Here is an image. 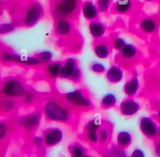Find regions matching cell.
Here are the masks:
<instances>
[{
  "mask_svg": "<svg viewBox=\"0 0 160 157\" xmlns=\"http://www.w3.org/2000/svg\"><path fill=\"white\" fill-rule=\"evenodd\" d=\"M140 28L146 33H153L156 30L157 24L154 19L147 18L141 20Z\"/></svg>",
  "mask_w": 160,
  "mask_h": 157,
  "instance_id": "obj_26",
  "label": "cell"
},
{
  "mask_svg": "<svg viewBox=\"0 0 160 157\" xmlns=\"http://www.w3.org/2000/svg\"><path fill=\"white\" fill-rule=\"evenodd\" d=\"M13 29H14V26L12 24H2L1 26V33H6L12 31Z\"/></svg>",
  "mask_w": 160,
  "mask_h": 157,
  "instance_id": "obj_37",
  "label": "cell"
},
{
  "mask_svg": "<svg viewBox=\"0 0 160 157\" xmlns=\"http://www.w3.org/2000/svg\"><path fill=\"white\" fill-rule=\"evenodd\" d=\"M41 136L46 148H51L59 144L63 139L64 133L62 130L56 126H51L42 131Z\"/></svg>",
  "mask_w": 160,
  "mask_h": 157,
  "instance_id": "obj_8",
  "label": "cell"
},
{
  "mask_svg": "<svg viewBox=\"0 0 160 157\" xmlns=\"http://www.w3.org/2000/svg\"><path fill=\"white\" fill-rule=\"evenodd\" d=\"M63 63H64L62 61H55L48 64L45 68V72L48 77L51 79L59 78V73Z\"/></svg>",
  "mask_w": 160,
  "mask_h": 157,
  "instance_id": "obj_20",
  "label": "cell"
},
{
  "mask_svg": "<svg viewBox=\"0 0 160 157\" xmlns=\"http://www.w3.org/2000/svg\"><path fill=\"white\" fill-rule=\"evenodd\" d=\"M89 29L91 36L95 39H99L105 33V26L98 21H92L89 24Z\"/></svg>",
  "mask_w": 160,
  "mask_h": 157,
  "instance_id": "obj_21",
  "label": "cell"
},
{
  "mask_svg": "<svg viewBox=\"0 0 160 157\" xmlns=\"http://www.w3.org/2000/svg\"><path fill=\"white\" fill-rule=\"evenodd\" d=\"M121 57L124 59H133L137 54V49L132 44H126L120 51Z\"/></svg>",
  "mask_w": 160,
  "mask_h": 157,
  "instance_id": "obj_28",
  "label": "cell"
},
{
  "mask_svg": "<svg viewBox=\"0 0 160 157\" xmlns=\"http://www.w3.org/2000/svg\"><path fill=\"white\" fill-rule=\"evenodd\" d=\"M56 31L57 34L61 36H65L69 34L71 31V24L67 20L60 19L56 24Z\"/></svg>",
  "mask_w": 160,
  "mask_h": 157,
  "instance_id": "obj_24",
  "label": "cell"
},
{
  "mask_svg": "<svg viewBox=\"0 0 160 157\" xmlns=\"http://www.w3.org/2000/svg\"><path fill=\"white\" fill-rule=\"evenodd\" d=\"M28 89L21 78L17 76H8L4 78L1 84V97L20 100L24 96Z\"/></svg>",
  "mask_w": 160,
  "mask_h": 157,
  "instance_id": "obj_3",
  "label": "cell"
},
{
  "mask_svg": "<svg viewBox=\"0 0 160 157\" xmlns=\"http://www.w3.org/2000/svg\"><path fill=\"white\" fill-rule=\"evenodd\" d=\"M131 0H118L114 5L113 9L116 13L125 14L131 8Z\"/></svg>",
  "mask_w": 160,
  "mask_h": 157,
  "instance_id": "obj_27",
  "label": "cell"
},
{
  "mask_svg": "<svg viewBox=\"0 0 160 157\" xmlns=\"http://www.w3.org/2000/svg\"><path fill=\"white\" fill-rule=\"evenodd\" d=\"M106 78L111 84L119 83L123 78V71L117 65H112L106 72Z\"/></svg>",
  "mask_w": 160,
  "mask_h": 157,
  "instance_id": "obj_15",
  "label": "cell"
},
{
  "mask_svg": "<svg viewBox=\"0 0 160 157\" xmlns=\"http://www.w3.org/2000/svg\"><path fill=\"white\" fill-rule=\"evenodd\" d=\"M42 14V8L41 4L36 1L30 4L25 13L24 23L28 26H31L36 23Z\"/></svg>",
  "mask_w": 160,
  "mask_h": 157,
  "instance_id": "obj_11",
  "label": "cell"
},
{
  "mask_svg": "<svg viewBox=\"0 0 160 157\" xmlns=\"http://www.w3.org/2000/svg\"><path fill=\"white\" fill-rule=\"evenodd\" d=\"M9 128L8 123L6 121H1L0 122V139L3 140L6 138L7 135L8 134Z\"/></svg>",
  "mask_w": 160,
  "mask_h": 157,
  "instance_id": "obj_32",
  "label": "cell"
},
{
  "mask_svg": "<svg viewBox=\"0 0 160 157\" xmlns=\"http://www.w3.org/2000/svg\"><path fill=\"white\" fill-rule=\"evenodd\" d=\"M90 69L96 74H102L106 71L105 66L98 61H94L91 64Z\"/></svg>",
  "mask_w": 160,
  "mask_h": 157,
  "instance_id": "obj_30",
  "label": "cell"
},
{
  "mask_svg": "<svg viewBox=\"0 0 160 157\" xmlns=\"http://www.w3.org/2000/svg\"><path fill=\"white\" fill-rule=\"evenodd\" d=\"M68 151L71 157H81L88 153V149L78 141L71 143L68 146Z\"/></svg>",
  "mask_w": 160,
  "mask_h": 157,
  "instance_id": "obj_19",
  "label": "cell"
},
{
  "mask_svg": "<svg viewBox=\"0 0 160 157\" xmlns=\"http://www.w3.org/2000/svg\"><path fill=\"white\" fill-rule=\"evenodd\" d=\"M59 78L68 79L74 83H80L82 79V73L77 61L72 58H68L61 69Z\"/></svg>",
  "mask_w": 160,
  "mask_h": 157,
  "instance_id": "obj_6",
  "label": "cell"
},
{
  "mask_svg": "<svg viewBox=\"0 0 160 157\" xmlns=\"http://www.w3.org/2000/svg\"><path fill=\"white\" fill-rule=\"evenodd\" d=\"M114 126L109 121L102 119V124L99 131L98 148L103 149L109 146L113 133Z\"/></svg>",
  "mask_w": 160,
  "mask_h": 157,
  "instance_id": "obj_9",
  "label": "cell"
},
{
  "mask_svg": "<svg viewBox=\"0 0 160 157\" xmlns=\"http://www.w3.org/2000/svg\"><path fill=\"white\" fill-rule=\"evenodd\" d=\"M117 101L116 94L112 93H108L102 97L100 106L102 109H109L115 107L117 104Z\"/></svg>",
  "mask_w": 160,
  "mask_h": 157,
  "instance_id": "obj_22",
  "label": "cell"
},
{
  "mask_svg": "<svg viewBox=\"0 0 160 157\" xmlns=\"http://www.w3.org/2000/svg\"><path fill=\"white\" fill-rule=\"evenodd\" d=\"M101 154L102 157H125L127 156L125 149L119 146L117 144H112L103 149Z\"/></svg>",
  "mask_w": 160,
  "mask_h": 157,
  "instance_id": "obj_16",
  "label": "cell"
},
{
  "mask_svg": "<svg viewBox=\"0 0 160 157\" xmlns=\"http://www.w3.org/2000/svg\"><path fill=\"white\" fill-rule=\"evenodd\" d=\"M110 0H98V9L101 12L106 11L109 6Z\"/></svg>",
  "mask_w": 160,
  "mask_h": 157,
  "instance_id": "obj_33",
  "label": "cell"
},
{
  "mask_svg": "<svg viewBox=\"0 0 160 157\" xmlns=\"http://www.w3.org/2000/svg\"><path fill=\"white\" fill-rule=\"evenodd\" d=\"M125 157H131V156H126Z\"/></svg>",
  "mask_w": 160,
  "mask_h": 157,
  "instance_id": "obj_41",
  "label": "cell"
},
{
  "mask_svg": "<svg viewBox=\"0 0 160 157\" xmlns=\"http://www.w3.org/2000/svg\"><path fill=\"white\" fill-rule=\"evenodd\" d=\"M158 123L151 116H142L139 119V128L141 133L147 138L154 140L160 133Z\"/></svg>",
  "mask_w": 160,
  "mask_h": 157,
  "instance_id": "obj_7",
  "label": "cell"
},
{
  "mask_svg": "<svg viewBox=\"0 0 160 157\" xmlns=\"http://www.w3.org/2000/svg\"><path fill=\"white\" fill-rule=\"evenodd\" d=\"M32 143L36 151V154L39 157H43L46 154V146L41 136H34L32 139Z\"/></svg>",
  "mask_w": 160,
  "mask_h": 157,
  "instance_id": "obj_23",
  "label": "cell"
},
{
  "mask_svg": "<svg viewBox=\"0 0 160 157\" xmlns=\"http://www.w3.org/2000/svg\"><path fill=\"white\" fill-rule=\"evenodd\" d=\"M76 5V0H59L54 9V14L60 19H64L72 14Z\"/></svg>",
  "mask_w": 160,
  "mask_h": 157,
  "instance_id": "obj_10",
  "label": "cell"
},
{
  "mask_svg": "<svg viewBox=\"0 0 160 157\" xmlns=\"http://www.w3.org/2000/svg\"><path fill=\"white\" fill-rule=\"evenodd\" d=\"M36 100H37L36 94L34 91H32L31 89L28 88L24 96L21 99L20 103L24 106L29 107L35 104L34 103L36 102Z\"/></svg>",
  "mask_w": 160,
  "mask_h": 157,
  "instance_id": "obj_29",
  "label": "cell"
},
{
  "mask_svg": "<svg viewBox=\"0 0 160 157\" xmlns=\"http://www.w3.org/2000/svg\"><path fill=\"white\" fill-rule=\"evenodd\" d=\"M61 99L70 108L81 113L91 111L94 106L86 89H76L61 94Z\"/></svg>",
  "mask_w": 160,
  "mask_h": 157,
  "instance_id": "obj_2",
  "label": "cell"
},
{
  "mask_svg": "<svg viewBox=\"0 0 160 157\" xmlns=\"http://www.w3.org/2000/svg\"><path fill=\"white\" fill-rule=\"evenodd\" d=\"M41 109L48 122L59 123L76 128L79 113L72 109L61 98H49L41 104Z\"/></svg>",
  "mask_w": 160,
  "mask_h": 157,
  "instance_id": "obj_1",
  "label": "cell"
},
{
  "mask_svg": "<svg viewBox=\"0 0 160 157\" xmlns=\"http://www.w3.org/2000/svg\"><path fill=\"white\" fill-rule=\"evenodd\" d=\"M102 119L93 118L89 119L84 126L81 137L91 146L98 147L99 131L102 124Z\"/></svg>",
  "mask_w": 160,
  "mask_h": 157,
  "instance_id": "obj_5",
  "label": "cell"
},
{
  "mask_svg": "<svg viewBox=\"0 0 160 157\" xmlns=\"http://www.w3.org/2000/svg\"><path fill=\"white\" fill-rule=\"evenodd\" d=\"M126 44L127 43L122 38H118L114 40L113 43V47L115 49L120 51Z\"/></svg>",
  "mask_w": 160,
  "mask_h": 157,
  "instance_id": "obj_34",
  "label": "cell"
},
{
  "mask_svg": "<svg viewBox=\"0 0 160 157\" xmlns=\"http://www.w3.org/2000/svg\"><path fill=\"white\" fill-rule=\"evenodd\" d=\"M152 117L156 120V121L159 124H160V106L158 107V108L157 109L156 113H155V114H154Z\"/></svg>",
  "mask_w": 160,
  "mask_h": 157,
  "instance_id": "obj_38",
  "label": "cell"
},
{
  "mask_svg": "<svg viewBox=\"0 0 160 157\" xmlns=\"http://www.w3.org/2000/svg\"><path fill=\"white\" fill-rule=\"evenodd\" d=\"M131 157H146L144 151L141 148L134 149L131 154Z\"/></svg>",
  "mask_w": 160,
  "mask_h": 157,
  "instance_id": "obj_36",
  "label": "cell"
},
{
  "mask_svg": "<svg viewBox=\"0 0 160 157\" xmlns=\"http://www.w3.org/2000/svg\"><path fill=\"white\" fill-rule=\"evenodd\" d=\"M20 100L1 97L0 109L1 115L9 116L18 109V106L20 105Z\"/></svg>",
  "mask_w": 160,
  "mask_h": 157,
  "instance_id": "obj_13",
  "label": "cell"
},
{
  "mask_svg": "<svg viewBox=\"0 0 160 157\" xmlns=\"http://www.w3.org/2000/svg\"><path fill=\"white\" fill-rule=\"evenodd\" d=\"M154 146L155 154L158 157H160V133L154 140Z\"/></svg>",
  "mask_w": 160,
  "mask_h": 157,
  "instance_id": "obj_35",
  "label": "cell"
},
{
  "mask_svg": "<svg viewBox=\"0 0 160 157\" xmlns=\"http://www.w3.org/2000/svg\"><path fill=\"white\" fill-rule=\"evenodd\" d=\"M94 51L96 56L101 59L106 58L109 54V48L107 44L104 42L95 44Z\"/></svg>",
  "mask_w": 160,
  "mask_h": 157,
  "instance_id": "obj_25",
  "label": "cell"
},
{
  "mask_svg": "<svg viewBox=\"0 0 160 157\" xmlns=\"http://www.w3.org/2000/svg\"><path fill=\"white\" fill-rule=\"evenodd\" d=\"M81 157H94V156H92V155H91V154H89L87 153V154H86L83 155V156H81Z\"/></svg>",
  "mask_w": 160,
  "mask_h": 157,
  "instance_id": "obj_39",
  "label": "cell"
},
{
  "mask_svg": "<svg viewBox=\"0 0 160 157\" xmlns=\"http://www.w3.org/2000/svg\"><path fill=\"white\" fill-rule=\"evenodd\" d=\"M119 112L124 116H132L135 115L141 109V104L133 98H125L119 106Z\"/></svg>",
  "mask_w": 160,
  "mask_h": 157,
  "instance_id": "obj_12",
  "label": "cell"
},
{
  "mask_svg": "<svg viewBox=\"0 0 160 157\" xmlns=\"http://www.w3.org/2000/svg\"><path fill=\"white\" fill-rule=\"evenodd\" d=\"M139 80L137 76H132L128 81H126L123 87L124 94L129 98H133L138 93L139 89Z\"/></svg>",
  "mask_w": 160,
  "mask_h": 157,
  "instance_id": "obj_14",
  "label": "cell"
},
{
  "mask_svg": "<svg viewBox=\"0 0 160 157\" xmlns=\"http://www.w3.org/2000/svg\"><path fill=\"white\" fill-rule=\"evenodd\" d=\"M146 1H152L153 0H146Z\"/></svg>",
  "mask_w": 160,
  "mask_h": 157,
  "instance_id": "obj_40",
  "label": "cell"
},
{
  "mask_svg": "<svg viewBox=\"0 0 160 157\" xmlns=\"http://www.w3.org/2000/svg\"><path fill=\"white\" fill-rule=\"evenodd\" d=\"M82 12L84 17L88 20H94L98 16V8L90 1H85L82 6Z\"/></svg>",
  "mask_w": 160,
  "mask_h": 157,
  "instance_id": "obj_17",
  "label": "cell"
},
{
  "mask_svg": "<svg viewBox=\"0 0 160 157\" xmlns=\"http://www.w3.org/2000/svg\"><path fill=\"white\" fill-rule=\"evenodd\" d=\"M43 116L41 109H36L19 116L16 120L18 128L26 134H34L38 130Z\"/></svg>",
  "mask_w": 160,
  "mask_h": 157,
  "instance_id": "obj_4",
  "label": "cell"
},
{
  "mask_svg": "<svg viewBox=\"0 0 160 157\" xmlns=\"http://www.w3.org/2000/svg\"><path fill=\"white\" fill-rule=\"evenodd\" d=\"M52 54L50 51H44L36 55V58H38L41 63H48L52 58Z\"/></svg>",
  "mask_w": 160,
  "mask_h": 157,
  "instance_id": "obj_31",
  "label": "cell"
},
{
  "mask_svg": "<svg viewBox=\"0 0 160 157\" xmlns=\"http://www.w3.org/2000/svg\"><path fill=\"white\" fill-rule=\"evenodd\" d=\"M116 141V144L119 146L126 149L131 144L132 141V136L130 132L125 130H121L117 133Z\"/></svg>",
  "mask_w": 160,
  "mask_h": 157,
  "instance_id": "obj_18",
  "label": "cell"
}]
</instances>
